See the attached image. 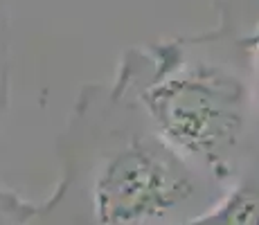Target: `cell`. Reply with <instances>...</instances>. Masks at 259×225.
Instances as JSON below:
<instances>
[{
  "instance_id": "6",
  "label": "cell",
  "mask_w": 259,
  "mask_h": 225,
  "mask_svg": "<svg viewBox=\"0 0 259 225\" xmlns=\"http://www.w3.org/2000/svg\"><path fill=\"white\" fill-rule=\"evenodd\" d=\"M237 45L241 48L248 72H250V83H252V93H255V104L259 113V21L243 36L237 38Z\"/></svg>"
},
{
  "instance_id": "7",
  "label": "cell",
  "mask_w": 259,
  "mask_h": 225,
  "mask_svg": "<svg viewBox=\"0 0 259 225\" xmlns=\"http://www.w3.org/2000/svg\"><path fill=\"white\" fill-rule=\"evenodd\" d=\"M12 111V74H9V63L0 48V128L5 126Z\"/></svg>"
},
{
  "instance_id": "3",
  "label": "cell",
  "mask_w": 259,
  "mask_h": 225,
  "mask_svg": "<svg viewBox=\"0 0 259 225\" xmlns=\"http://www.w3.org/2000/svg\"><path fill=\"white\" fill-rule=\"evenodd\" d=\"M185 225H259V149L207 212Z\"/></svg>"
},
{
  "instance_id": "5",
  "label": "cell",
  "mask_w": 259,
  "mask_h": 225,
  "mask_svg": "<svg viewBox=\"0 0 259 225\" xmlns=\"http://www.w3.org/2000/svg\"><path fill=\"white\" fill-rule=\"evenodd\" d=\"M34 207L36 203L27 201L16 189L0 185V225H21L34 212Z\"/></svg>"
},
{
  "instance_id": "1",
  "label": "cell",
  "mask_w": 259,
  "mask_h": 225,
  "mask_svg": "<svg viewBox=\"0 0 259 225\" xmlns=\"http://www.w3.org/2000/svg\"><path fill=\"white\" fill-rule=\"evenodd\" d=\"M54 149L95 225H185L223 192L115 83L79 90Z\"/></svg>"
},
{
  "instance_id": "4",
  "label": "cell",
  "mask_w": 259,
  "mask_h": 225,
  "mask_svg": "<svg viewBox=\"0 0 259 225\" xmlns=\"http://www.w3.org/2000/svg\"><path fill=\"white\" fill-rule=\"evenodd\" d=\"M21 225H95V221L77 183L59 173L52 194L36 203Z\"/></svg>"
},
{
  "instance_id": "2",
  "label": "cell",
  "mask_w": 259,
  "mask_h": 225,
  "mask_svg": "<svg viewBox=\"0 0 259 225\" xmlns=\"http://www.w3.org/2000/svg\"><path fill=\"white\" fill-rule=\"evenodd\" d=\"M178 151L221 187L259 149V113L237 41L169 43L131 52L115 77Z\"/></svg>"
}]
</instances>
